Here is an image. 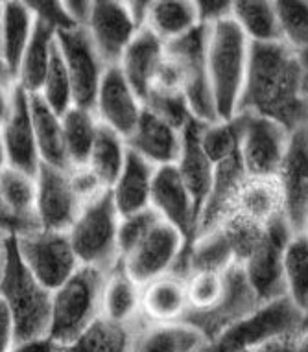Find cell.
<instances>
[{
	"instance_id": "obj_18",
	"label": "cell",
	"mask_w": 308,
	"mask_h": 352,
	"mask_svg": "<svg viewBox=\"0 0 308 352\" xmlns=\"http://www.w3.org/2000/svg\"><path fill=\"white\" fill-rule=\"evenodd\" d=\"M85 30L105 67H117L129 41L137 34L124 2L118 0H93V12Z\"/></svg>"
},
{
	"instance_id": "obj_40",
	"label": "cell",
	"mask_w": 308,
	"mask_h": 352,
	"mask_svg": "<svg viewBox=\"0 0 308 352\" xmlns=\"http://www.w3.org/2000/svg\"><path fill=\"white\" fill-rule=\"evenodd\" d=\"M240 144V120L234 116L233 120L201 124L199 126V146L212 164L226 161L229 157L239 153Z\"/></svg>"
},
{
	"instance_id": "obj_1",
	"label": "cell",
	"mask_w": 308,
	"mask_h": 352,
	"mask_svg": "<svg viewBox=\"0 0 308 352\" xmlns=\"http://www.w3.org/2000/svg\"><path fill=\"white\" fill-rule=\"evenodd\" d=\"M240 113L272 118L292 133L307 126V52H297L283 41L250 43Z\"/></svg>"
},
{
	"instance_id": "obj_55",
	"label": "cell",
	"mask_w": 308,
	"mask_h": 352,
	"mask_svg": "<svg viewBox=\"0 0 308 352\" xmlns=\"http://www.w3.org/2000/svg\"><path fill=\"white\" fill-rule=\"evenodd\" d=\"M8 240H10V234H6V232L0 231V280H2V275H4V270H6Z\"/></svg>"
},
{
	"instance_id": "obj_24",
	"label": "cell",
	"mask_w": 308,
	"mask_h": 352,
	"mask_svg": "<svg viewBox=\"0 0 308 352\" xmlns=\"http://www.w3.org/2000/svg\"><path fill=\"white\" fill-rule=\"evenodd\" d=\"M186 310L185 278L166 273L140 286V318L146 323H177Z\"/></svg>"
},
{
	"instance_id": "obj_13",
	"label": "cell",
	"mask_w": 308,
	"mask_h": 352,
	"mask_svg": "<svg viewBox=\"0 0 308 352\" xmlns=\"http://www.w3.org/2000/svg\"><path fill=\"white\" fill-rule=\"evenodd\" d=\"M183 248L185 242L179 232L166 221L159 219L120 260V264L137 286H144L153 278L170 273Z\"/></svg>"
},
{
	"instance_id": "obj_41",
	"label": "cell",
	"mask_w": 308,
	"mask_h": 352,
	"mask_svg": "<svg viewBox=\"0 0 308 352\" xmlns=\"http://www.w3.org/2000/svg\"><path fill=\"white\" fill-rule=\"evenodd\" d=\"M142 109L179 131L185 129L188 122L194 120L183 93L174 89L151 87L146 98L142 100Z\"/></svg>"
},
{
	"instance_id": "obj_6",
	"label": "cell",
	"mask_w": 308,
	"mask_h": 352,
	"mask_svg": "<svg viewBox=\"0 0 308 352\" xmlns=\"http://www.w3.org/2000/svg\"><path fill=\"white\" fill-rule=\"evenodd\" d=\"M307 332V314L297 310L288 297L262 305L250 318L227 327L196 352H240L255 349L280 336Z\"/></svg>"
},
{
	"instance_id": "obj_37",
	"label": "cell",
	"mask_w": 308,
	"mask_h": 352,
	"mask_svg": "<svg viewBox=\"0 0 308 352\" xmlns=\"http://www.w3.org/2000/svg\"><path fill=\"white\" fill-rule=\"evenodd\" d=\"M286 297L297 310L307 314L308 308V236L307 232L294 234L286 245L283 262Z\"/></svg>"
},
{
	"instance_id": "obj_23",
	"label": "cell",
	"mask_w": 308,
	"mask_h": 352,
	"mask_svg": "<svg viewBox=\"0 0 308 352\" xmlns=\"http://www.w3.org/2000/svg\"><path fill=\"white\" fill-rule=\"evenodd\" d=\"M157 168L128 150L122 172L109 188L113 205L120 218L150 208L151 183Z\"/></svg>"
},
{
	"instance_id": "obj_33",
	"label": "cell",
	"mask_w": 308,
	"mask_h": 352,
	"mask_svg": "<svg viewBox=\"0 0 308 352\" xmlns=\"http://www.w3.org/2000/svg\"><path fill=\"white\" fill-rule=\"evenodd\" d=\"M199 26L196 2L192 0H151L146 28L163 43L174 41Z\"/></svg>"
},
{
	"instance_id": "obj_49",
	"label": "cell",
	"mask_w": 308,
	"mask_h": 352,
	"mask_svg": "<svg viewBox=\"0 0 308 352\" xmlns=\"http://www.w3.org/2000/svg\"><path fill=\"white\" fill-rule=\"evenodd\" d=\"M0 231L6 232L10 236H21V234H26V232L37 231V229L30 227L28 223H24L23 219H19L12 212V208L8 207V203L4 201L2 194H0Z\"/></svg>"
},
{
	"instance_id": "obj_60",
	"label": "cell",
	"mask_w": 308,
	"mask_h": 352,
	"mask_svg": "<svg viewBox=\"0 0 308 352\" xmlns=\"http://www.w3.org/2000/svg\"><path fill=\"white\" fill-rule=\"evenodd\" d=\"M61 352H63V351H61Z\"/></svg>"
},
{
	"instance_id": "obj_48",
	"label": "cell",
	"mask_w": 308,
	"mask_h": 352,
	"mask_svg": "<svg viewBox=\"0 0 308 352\" xmlns=\"http://www.w3.org/2000/svg\"><path fill=\"white\" fill-rule=\"evenodd\" d=\"M255 352H307V332L264 341L262 345L255 346Z\"/></svg>"
},
{
	"instance_id": "obj_59",
	"label": "cell",
	"mask_w": 308,
	"mask_h": 352,
	"mask_svg": "<svg viewBox=\"0 0 308 352\" xmlns=\"http://www.w3.org/2000/svg\"><path fill=\"white\" fill-rule=\"evenodd\" d=\"M240 352H255V349H248V351H240Z\"/></svg>"
},
{
	"instance_id": "obj_39",
	"label": "cell",
	"mask_w": 308,
	"mask_h": 352,
	"mask_svg": "<svg viewBox=\"0 0 308 352\" xmlns=\"http://www.w3.org/2000/svg\"><path fill=\"white\" fill-rule=\"evenodd\" d=\"M37 94L59 116H63L74 105L72 104V87H70L69 74L65 69L63 58H61L56 39H54L47 74H45V80H43L41 89Z\"/></svg>"
},
{
	"instance_id": "obj_53",
	"label": "cell",
	"mask_w": 308,
	"mask_h": 352,
	"mask_svg": "<svg viewBox=\"0 0 308 352\" xmlns=\"http://www.w3.org/2000/svg\"><path fill=\"white\" fill-rule=\"evenodd\" d=\"M63 346H59L56 341H52L50 338H39V340H30L23 341V343H17V345L12 346L10 352H61Z\"/></svg>"
},
{
	"instance_id": "obj_54",
	"label": "cell",
	"mask_w": 308,
	"mask_h": 352,
	"mask_svg": "<svg viewBox=\"0 0 308 352\" xmlns=\"http://www.w3.org/2000/svg\"><path fill=\"white\" fill-rule=\"evenodd\" d=\"M13 87H0V129L6 124L8 116L12 113V98H13Z\"/></svg>"
},
{
	"instance_id": "obj_44",
	"label": "cell",
	"mask_w": 308,
	"mask_h": 352,
	"mask_svg": "<svg viewBox=\"0 0 308 352\" xmlns=\"http://www.w3.org/2000/svg\"><path fill=\"white\" fill-rule=\"evenodd\" d=\"M159 219L161 218H159L157 214H155V210H151V208H146L142 212L120 218L117 232V245L120 260H122L124 256L140 242V238L144 236L146 232L150 231L151 227L155 226Z\"/></svg>"
},
{
	"instance_id": "obj_16",
	"label": "cell",
	"mask_w": 308,
	"mask_h": 352,
	"mask_svg": "<svg viewBox=\"0 0 308 352\" xmlns=\"http://www.w3.org/2000/svg\"><path fill=\"white\" fill-rule=\"evenodd\" d=\"M150 208L183 236L185 248L181 253H185L198 236V214L175 166H161L155 170Z\"/></svg>"
},
{
	"instance_id": "obj_12",
	"label": "cell",
	"mask_w": 308,
	"mask_h": 352,
	"mask_svg": "<svg viewBox=\"0 0 308 352\" xmlns=\"http://www.w3.org/2000/svg\"><path fill=\"white\" fill-rule=\"evenodd\" d=\"M56 43L72 87V104L93 111L100 80L107 67L89 39L87 30L70 28L56 32Z\"/></svg>"
},
{
	"instance_id": "obj_5",
	"label": "cell",
	"mask_w": 308,
	"mask_h": 352,
	"mask_svg": "<svg viewBox=\"0 0 308 352\" xmlns=\"http://www.w3.org/2000/svg\"><path fill=\"white\" fill-rule=\"evenodd\" d=\"M117 208L113 205L109 188L93 201L85 203L69 229L70 245L80 266H89L109 273L120 262L117 245Z\"/></svg>"
},
{
	"instance_id": "obj_31",
	"label": "cell",
	"mask_w": 308,
	"mask_h": 352,
	"mask_svg": "<svg viewBox=\"0 0 308 352\" xmlns=\"http://www.w3.org/2000/svg\"><path fill=\"white\" fill-rule=\"evenodd\" d=\"M34 28V15L26 2H2V35H0V59L17 76L19 63L28 45Z\"/></svg>"
},
{
	"instance_id": "obj_21",
	"label": "cell",
	"mask_w": 308,
	"mask_h": 352,
	"mask_svg": "<svg viewBox=\"0 0 308 352\" xmlns=\"http://www.w3.org/2000/svg\"><path fill=\"white\" fill-rule=\"evenodd\" d=\"M126 146L155 168L174 166L183 146V131L142 109L139 124L126 140Z\"/></svg>"
},
{
	"instance_id": "obj_14",
	"label": "cell",
	"mask_w": 308,
	"mask_h": 352,
	"mask_svg": "<svg viewBox=\"0 0 308 352\" xmlns=\"http://www.w3.org/2000/svg\"><path fill=\"white\" fill-rule=\"evenodd\" d=\"M67 170L41 162L35 173V218L45 231L69 232L82 210Z\"/></svg>"
},
{
	"instance_id": "obj_57",
	"label": "cell",
	"mask_w": 308,
	"mask_h": 352,
	"mask_svg": "<svg viewBox=\"0 0 308 352\" xmlns=\"http://www.w3.org/2000/svg\"><path fill=\"white\" fill-rule=\"evenodd\" d=\"M8 166L6 161V151H4V146H2V140H0V172Z\"/></svg>"
},
{
	"instance_id": "obj_50",
	"label": "cell",
	"mask_w": 308,
	"mask_h": 352,
	"mask_svg": "<svg viewBox=\"0 0 308 352\" xmlns=\"http://www.w3.org/2000/svg\"><path fill=\"white\" fill-rule=\"evenodd\" d=\"M63 10L70 23L78 28H85L93 12V0H63Z\"/></svg>"
},
{
	"instance_id": "obj_58",
	"label": "cell",
	"mask_w": 308,
	"mask_h": 352,
	"mask_svg": "<svg viewBox=\"0 0 308 352\" xmlns=\"http://www.w3.org/2000/svg\"><path fill=\"white\" fill-rule=\"evenodd\" d=\"M0 35H2V2H0Z\"/></svg>"
},
{
	"instance_id": "obj_43",
	"label": "cell",
	"mask_w": 308,
	"mask_h": 352,
	"mask_svg": "<svg viewBox=\"0 0 308 352\" xmlns=\"http://www.w3.org/2000/svg\"><path fill=\"white\" fill-rule=\"evenodd\" d=\"M223 292V273L192 272L186 278L188 310H209L220 300Z\"/></svg>"
},
{
	"instance_id": "obj_2",
	"label": "cell",
	"mask_w": 308,
	"mask_h": 352,
	"mask_svg": "<svg viewBox=\"0 0 308 352\" xmlns=\"http://www.w3.org/2000/svg\"><path fill=\"white\" fill-rule=\"evenodd\" d=\"M0 299L13 323V345L47 338L52 316V292L35 280L17 253L15 236L8 240L6 270L0 280Z\"/></svg>"
},
{
	"instance_id": "obj_27",
	"label": "cell",
	"mask_w": 308,
	"mask_h": 352,
	"mask_svg": "<svg viewBox=\"0 0 308 352\" xmlns=\"http://www.w3.org/2000/svg\"><path fill=\"white\" fill-rule=\"evenodd\" d=\"M205 338L190 324L146 323L140 321L135 332L131 352H196Z\"/></svg>"
},
{
	"instance_id": "obj_34",
	"label": "cell",
	"mask_w": 308,
	"mask_h": 352,
	"mask_svg": "<svg viewBox=\"0 0 308 352\" xmlns=\"http://www.w3.org/2000/svg\"><path fill=\"white\" fill-rule=\"evenodd\" d=\"M231 19L250 43L283 41L272 0H233Z\"/></svg>"
},
{
	"instance_id": "obj_47",
	"label": "cell",
	"mask_w": 308,
	"mask_h": 352,
	"mask_svg": "<svg viewBox=\"0 0 308 352\" xmlns=\"http://www.w3.org/2000/svg\"><path fill=\"white\" fill-rule=\"evenodd\" d=\"M231 6L233 0H198L196 2V13H198V23L201 26H214L231 19Z\"/></svg>"
},
{
	"instance_id": "obj_28",
	"label": "cell",
	"mask_w": 308,
	"mask_h": 352,
	"mask_svg": "<svg viewBox=\"0 0 308 352\" xmlns=\"http://www.w3.org/2000/svg\"><path fill=\"white\" fill-rule=\"evenodd\" d=\"M30 118L39 161L59 170H69L61 116L56 115L39 94H30Z\"/></svg>"
},
{
	"instance_id": "obj_45",
	"label": "cell",
	"mask_w": 308,
	"mask_h": 352,
	"mask_svg": "<svg viewBox=\"0 0 308 352\" xmlns=\"http://www.w3.org/2000/svg\"><path fill=\"white\" fill-rule=\"evenodd\" d=\"M69 181L72 190L78 196V199L82 201V205L93 201L94 197H98L104 190H107L100 179L91 172L89 166H78V168H69Z\"/></svg>"
},
{
	"instance_id": "obj_10",
	"label": "cell",
	"mask_w": 308,
	"mask_h": 352,
	"mask_svg": "<svg viewBox=\"0 0 308 352\" xmlns=\"http://www.w3.org/2000/svg\"><path fill=\"white\" fill-rule=\"evenodd\" d=\"M239 157L250 177H275L290 144L292 131L279 122L240 113Z\"/></svg>"
},
{
	"instance_id": "obj_22",
	"label": "cell",
	"mask_w": 308,
	"mask_h": 352,
	"mask_svg": "<svg viewBox=\"0 0 308 352\" xmlns=\"http://www.w3.org/2000/svg\"><path fill=\"white\" fill-rule=\"evenodd\" d=\"M245 177L248 173L242 166L239 153L214 164L209 194L205 197L198 218V234L216 229L223 223Z\"/></svg>"
},
{
	"instance_id": "obj_30",
	"label": "cell",
	"mask_w": 308,
	"mask_h": 352,
	"mask_svg": "<svg viewBox=\"0 0 308 352\" xmlns=\"http://www.w3.org/2000/svg\"><path fill=\"white\" fill-rule=\"evenodd\" d=\"M140 321L122 324L107 318H98L78 336L63 352H131L135 332Z\"/></svg>"
},
{
	"instance_id": "obj_36",
	"label": "cell",
	"mask_w": 308,
	"mask_h": 352,
	"mask_svg": "<svg viewBox=\"0 0 308 352\" xmlns=\"http://www.w3.org/2000/svg\"><path fill=\"white\" fill-rule=\"evenodd\" d=\"M126 153H128L126 140L115 131H111L109 127L98 126V133L89 155L87 166L105 188H111L122 172Z\"/></svg>"
},
{
	"instance_id": "obj_56",
	"label": "cell",
	"mask_w": 308,
	"mask_h": 352,
	"mask_svg": "<svg viewBox=\"0 0 308 352\" xmlns=\"http://www.w3.org/2000/svg\"><path fill=\"white\" fill-rule=\"evenodd\" d=\"M12 85H15V78H13L12 70L6 67V63L0 59V87H12Z\"/></svg>"
},
{
	"instance_id": "obj_26",
	"label": "cell",
	"mask_w": 308,
	"mask_h": 352,
	"mask_svg": "<svg viewBox=\"0 0 308 352\" xmlns=\"http://www.w3.org/2000/svg\"><path fill=\"white\" fill-rule=\"evenodd\" d=\"M283 207H285V201H283V190H280L277 175L275 177H250L248 175L234 197L229 216H240V218L255 221L258 226H266L267 221L283 214Z\"/></svg>"
},
{
	"instance_id": "obj_32",
	"label": "cell",
	"mask_w": 308,
	"mask_h": 352,
	"mask_svg": "<svg viewBox=\"0 0 308 352\" xmlns=\"http://www.w3.org/2000/svg\"><path fill=\"white\" fill-rule=\"evenodd\" d=\"M102 316L122 324L140 319V286L129 278L120 262L107 273Z\"/></svg>"
},
{
	"instance_id": "obj_29",
	"label": "cell",
	"mask_w": 308,
	"mask_h": 352,
	"mask_svg": "<svg viewBox=\"0 0 308 352\" xmlns=\"http://www.w3.org/2000/svg\"><path fill=\"white\" fill-rule=\"evenodd\" d=\"M54 39H56V30L34 17L32 35H30L28 45L24 48L17 76H15V83L23 87L28 94H37L41 89L48 63H50Z\"/></svg>"
},
{
	"instance_id": "obj_9",
	"label": "cell",
	"mask_w": 308,
	"mask_h": 352,
	"mask_svg": "<svg viewBox=\"0 0 308 352\" xmlns=\"http://www.w3.org/2000/svg\"><path fill=\"white\" fill-rule=\"evenodd\" d=\"M15 245L26 270L48 292L58 289L80 267L69 232L37 229L15 236Z\"/></svg>"
},
{
	"instance_id": "obj_42",
	"label": "cell",
	"mask_w": 308,
	"mask_h": 352,
	"mask_svg": "<svg viewBox=\"0 0 308 352\" xmlns=\"http://www.w3.org/2000/svg\"><path fill=\"white\" fill-rule=\"evenodd\" d=\"M280 39L297 52L308 47V2L307 0H274Z\"/></svg>"
},
{
	"instance_id": "obj_8",
	"label": "cell",
	"mask_w": 308,
	"mask_h": 352,
	"mask_svg": "<svg viewBox=\"0 0 308 352\" xmlns=\"http://www.w3.org/2000/svg\"><path fill=\"white\" fill-rule=\"evenodd\" d=\"M292 236L294 232L286 221L285 214H279L277 218L267 221L255 249L240 264L261 305L286 297L283 262H285L286 245Z\"/></svg>"
},
{
	"instance_id": "obj_51",
	"label": "cell",
	"mask_w": 308,
	"mask_h": 352,
	"mask_svg": "<svg viewBox=\"0 0 308 352\" xmlns=\"http://www.w3.org/2000/svg\"><path fill=\"white\" fill-rule=\"evenodd\" d=\"M126 6V12H128L131 23L137 28V32L142 28H146V23H148V13H150L151 0H126L124 2Z\"/></svg>"
},
{
	"instance_id": "obj_38",
	"label": "cell",
	"mask_w": 308,
	"mask_h": 352,
	"mask_svg": "<svg viewBox=\"0 0 308 352\" xmlns=\"http://www.w3.org/2000/svg\"><path fill=\"white\" fill-rule=\"evenodd\" d=\"M0 194L19 219L41 229L35 218V177L6 166L0 172Z\"/></svg>"
},
{
	"instance_id": "obj_15",
	"label": "cell",
	"mask_w": 308,
	"mask_h": 352,
	"mask_svg": "<svg viewBox=\"0 0 308 352\" xmlns=\"http://www.w3.org/2000/svg\"><path fill=\"white\" fill-rule=\"evenodd\" d=\"M283 190V214L294 234L307 232L308 227V133L307 126L296 129L290 137L279 172Z\"/></svg>"
},
{
	"instance_id": "obj_46",
	"label": "cell",
	"mask_w": 308,
	"mask_h": 352,
	"mask_svg": "<svg viewBox=\"0 0 308 352\" xmlns=\"http://www.w3.org/2000/svg\"><path fill=\"white\" fill-rule=\"evenodd\" d=\"M26 6L30 8V12H32L35 19H39L45 24H48L56 32L78 28V26L70 23V19L67 17L61 2H56V0H52V2H41V0H37V2H26Z\"/></svg>"
},
{
	"instance_id": "obj_7",
	"label": "cell",
	"mask_w": 308,
	"mask_h": 352,
	"mask_svg": "<svg viewBox=\"0 0 308 352\" xmlns=\"http://www.w3.org/2000/svg\"><path fill=\"white\" fill-rule=\"evenodd\" d=\"M207 26H196L188 34L164 43L166 58L175 65L179 74L181 93L185 96L194 120L214 124L218 120L210 93L209 70H207Z\"/></svg>"
},
{
	"instance_id": "obj_19",
	"label": "cell",
	"mask_w": 308,
	"mask_h": 352,
	"mask_svg": "<svg viewBox=\"0 0 308 352\" xmlns=\"http://www.w3.org/2000/svg\"><path fill=\"white\" fill-rule=\"evenodd\" d=\"M0 140L6 151L8 166L35 177L39 170V153L35 148L34 127L30 118V94L15 83L12 113L0 129Z\"/></svg>"
},
{
	"instance_id": "obj_20",
	"label": "cell",
	"mask_w": 308,
	"mask_h": 352,
	"mask_svg": "<svg viewBox=\"0 0 308 352\" xmlns=\"http://www.w3.org/2000/svg\"><path fill=\"white\" fill-rule=\"evenodd\" d=\"M163 61L164 43L148 28L139 30L120 56L117 67L122 72L124 80L133 89L140 104L155 83Z\"/></svg>"
},
{
	"instance_id": "obj_25",
	"label": "cell",
	"mask_w": 308,
	"mask_h": 352,
	"mask_svg": "<svg viewBox=\"0 0 308 352\" xmlns=\"http://www.w3.org/2000/svg\"><path fill=\"white\" fill-rule=\"evenodd\" d=\"M199 126H201V122L198 120L186 124V127L183 129V146H181L179 159L174 164L192 203H194L198 218L205 197L209 194L212 170H214V164L207 159L199 146Z\"/></svg>"
},
{
	"instance_id": "obj_17",
	"label": "cell",
	"mask_w": 308,
	"mask_h": 352,
	"mask_svg": "<svg viewBox=\"0 0 308 352\" xmlns=\"http://www.w3.org/2000/svg\"><path fill=\"white\" fill-rule=\"evenodd\" d=\"M93 113L100 126L128 140L142 115V104L133 89L124 80L118 67H107L100 80Z\"/></svg>"
},
{
	"instance_id": "obj_3",
	"label": "cell",
	"mask_w": 308,
	"mask_h": 352,
	"mask_svg": "<svg viewBox=\"0 0 308 352\" xmlns=\"http://www.w3.org/2000/svg\"><path fill=\"white\" fill-rule=\"evenodd\" d=\"M250 41L240 28L227 19L209 28L207 70L216 116L220 122L233 120L244 87Z\"/></svg>"
},
{
	"instance_id": "obj_4",
	"label": "cell",
	"mask_w": 308,
	"mask_h": 352,
	"mask_svg": "<svg viewBox=\"0 0 308 352\" xmlns=\"http://www.w3.org/2000/svg\"><path fill=\"white\" fill-rule=\"evenodd\" d=\"M107 273L89 266H80L74 275L52 292V316L48 338L59 346L70 345L102 318L104 286Z\"/></svg>"
},
{
	"instance_id": "obj_52",
	"label": "cell",
	"mask_w": 308,
	"mask_h": 352,
	"mask_svg": "<svg viewBox=\"0 0 308 352\" xmlns=\"http://www.w3.org/2000/svg\"><path fill=\"white\" fill-rule=\"evenodd\" d=\"M13 346V323L8 306L0 299V352H10Z\"/></svg>"
},
{
	"instance_id": "obj_35",
	"label": "cell",
	"mask_w": 308,
	"mask_h": 352,
	"mask_svg": "<svg viewBox=\"0 0 308 352\" xmlns=\"http://www.w3.org/2000/svg\"><path fill=\"white\" fill-rule=\"evenodd\" d=\"M61 124H63V142L69 168L87 166L100 126L94 113L72 105L61 116Z\"/></svg>"
},
{
	"instance_id": "obj_11",
	"label": "cell",
	"mask_w": 308,
	"mask_h": 352,
	"mask_svg": "<svg viewBox=\"0 0 308 352\" xmlns=\"http://www.w3.org/2000/svg\"><path fill=\"white\" fill-rule=\"evenodd\" d=\"M261 306V300L251 289L242 266L233 264L223 273V292L220 300L209 310H186L181 323L190 324L207 341L227 327L250 318Z\"/></svg>"
}]
</instances>
